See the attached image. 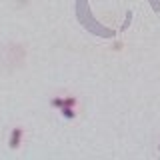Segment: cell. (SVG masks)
I'll return each mask as SVG.
<instances>
[{
  "label": "cell",
  "mask_w": 160,
  "mask_h": 160,
  "mask_svg": "<svg viewBox=\"0 0 160 160\" xmlns=\"http://www.w3.org/2000/svg\"><path fill=\"white\" fill-rule=\"evenodd\" d=\"M24 134H26L24 126H14L10 130V134H8V148L10 150H18L22 146V142H24Z\"/></svg>",
  "instance_id": "1"
},
{
  "label": "cell",
  "mask_w": 160,
  "mask_h": 160,
  "mask_svg": "<svg viewBox=\"0 0 160 160\" xmlns=\"http://www.w3.org/2000/svg\"><path fill=\"white\" fill-rule=\"evenodd\" d=\"M58 112H60V116H62L64 120H74L78 116V108L76 106H62Z\"/></svg>",
  "instance_id": "2"
},
{
  "label": "cell",
  "mask_w": 160,
  "mask_h": 160,
  "mask_svg": "<svg viewBox=\"0 0 160 160\" xmlns=\"http://www.w3.org/2000/svg\"><path fill=\"white\" fill-rule=\"evenodd\" d=\"M66 104V94H56V96L50 98V106H52L54 110H60Z\"/></svg>",
  "instance_id": "3"
},
{
  "label": "cell",
  "mask_w": 160,
  "mask_h": 160,
  "mask_svg": "<svg viewBox=\"0 0 160 160\" xmlns=\"http://www.w3.org/2000/svg\"><path fill=\"white\" fill-rule=\"evenodd\" d=\"M64 106H78V96L66 94V104H64Z\"/></svg>",
  "instance_id": "4"
},
{
  "label": "cell",
  "mask_w": 160,
  "mask_h": 160,
  "mask_svg": "<svg viewBox=\"0 0 160 160\" xmlns=\"http://www.w3.org/2000/svg\"><path fill=\"white\" fill-rule=\"evenodd\" d=\"M158 152H160V142H158Z\"/></svg>",
  "instance_id": "5"
}]
</instances>
